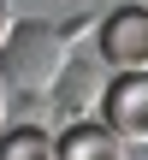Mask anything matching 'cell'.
Segmentation results:
<instances>
[{
    "mask_svg": "<svg viewBox=\"0 0 148 160\" xmlns=\"http://www.w3.org/2000/svg\"><path fill=\"white\" fill-rule=\"evenodd\" d=\"M0 160H53V137L36 125H12L0 131Z\"/></svg>",
    "mask_w": 148,
    "mask_h": 160,
    "instance_id": "cell-4",
    "label": "cell"
},
{
    "mask_svg": "<svg viewBox=\"0 0 148 160\" xmlns=\"http://www.w3.org/2000/svg\"><path fill=\"white\" fill-rule=\"evenodd\" d=\"M0 131H6V89H0Z\"/></svg>",
    "mask_w": 148,
    "mask_h": 160,
    "instance_id": "cell-6",
    "label": "cell"
},
{
    "mask_svg": "<svg viewBox=\"0 0 148 160\" xmlns=\"http://www.w3.org/2000/svg\"><path fill=\"white\" fill-rule=\"evenodd\" d=\"M142 6H148V0H142Z\"/></svg>",
    "mask_w": 148,
    "mask_h": 160,
    "instance_id": "cell-7",
    "label": "cell"
},
{
    "mask_svg": "<svg viewBox=\"0 0 148 160\" xmlns=\"http://www.w3.org/2000/svg\"><path fill=\"white\" fill-rule=\"evenodd\" d=\"M6 36H12V6L0 0V48H6Z\"/></svg>",
    "mask_w": 148,
    "mask_h": 160,
    "instance_id": "cell-5",
    "label": "cell"
},
{
    "mask_svg": "<svg viewBox=\"0 0 148 160\" xmlns=\"http://www.w3.org/2000/svg\"><path fill=\"white\" fill-rule=\"evenodd\" d=\"M53 160H131V142L119 131H107L101 119H83L65 137H53Z\"/></svg>",
    "mask_w": 148,
    "mask_h": 160,
    "instance_id": "cell-3",
    "label": "cell"
},
{
    "mask_svg": "<svg viewBox=\"0 0 148 160\" xmlns=\"http://www.w3.org/2000/svg\"><path fill=\"white\" fill-rule=\"evenodd\" d=\"M101 125L148 148V71H119L101 95Z\"/></svg>",
    "mask_w": 148,
    "mask_h": 160,
    "instance_id": "cell-1",
    "label": "cell"
},
{
    "mask_svg": "<svg viewBox=\"0 0 148 160\" xmlns=\"http://www.w3.org/2000/svg\"><path fill=\"white\" fill-rule=\"evenodd\" d=\"M101 59L119 71H148V6H119L101 24Z\"/></svg>",
    "mask_w": 148,
    "mask_h": 160,
    "instance_id": "cell-2",
    "label": "cell"
}]
</instances>
